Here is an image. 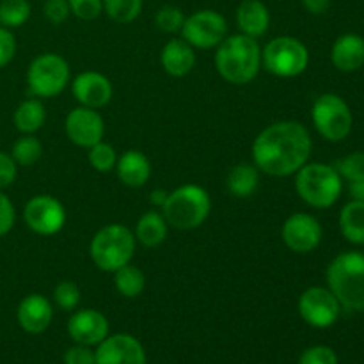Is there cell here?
I'll use <instances>...</instances> for the list:
<instances>
[{
    "label": "cell",
    "instance_id": "cell-6",
    "mask_svg": "<svg viewBox=\"0 0 364 364\" xmlns=\"http://www.w3.org/2000/svg\"><path fill=\"white\" fill-rule=\"evenodd\" d=\"M135 235L123 224H107L96 231L89 244L92 263L103 272H116L132 262L135 252Z\"/></svg>",
    "mask_w": 364,
    "mask_h": 364
},
{
    "label": "cell",
    "instance_id": "cell-22",
    "mask_svg": "<svg viewBox=\"0 0 364 364\" xmlns=\"http://www.w3.org/2000/svg\"><path fill=\"white\" fill-rule=\"evenodd\" d=\"M160 64L171 77H185L196 66L194 46L188 45L183 38L171 39L160 52Z\"/></svg>",
    "mask_w": 364,
    "mask_h": 364
},
{
    "label": "cell",
    "instance_id": "cell-20",
    "mask_svg": "<svg viewBox=\"0 0 364 364\" xmlns=\"http://www.w3.org/2000/svg\"><path fill=\"white\" fill-rule=\"evenodd\" d=\"M237 25L240 34L249 38H262L270 27V11L262 0H242L237 7Z\"/></svg>",
    "mask_w": 364,
    "mask_h": 364
},
{
    "label": "cell",
    "instance_id": "cell-40",
    "mask_svg": "<svg viewBox=\"0 0 364 364\" xmlns=\"http://www.w3.org/2000/svg\"><path fill=\"white\" fill-rule=\"evenodd\" d=\"M64 364H96L95 350L87 345L75 343L73 347L64 352Z\"/></svg>",
    "mask_w": 364,
    "mask_h": 364
},
{
    "label": "cell",
    "instance_id": "cell-9",
    "mask_svg": "<svg viewBox=\"0 0 364 364\" xmlns=\"http://www.w3.org/2000/svg\"><path fill=\"white\" fill-rule=\"evenodd\" d=\"M311 119L316 132L329 142H340L347 139L354 124V116L348 103L334 92H326L315 100Z\"/></svg>",
    "mask_w": 364,
    "mask_h": 364
},
{
    "label": "cell",
    "instance_id": "cell-42",
    "mask_svg": "<svg viewBox=\"0 0 364 364\" xmlns=\"http://www.w3.org/2000/svg\"><path fill=\"white\" fill-rule=\"evenodd\" d=\"M302 6L311 14H323L329 11L331 0H302Z\"/></svg>",
    "mask_w": 364,
    "mask_h": 364
},
{
    "label": "cell",
    "instance_id": "cell-14",
    "mask_svg": "<svg viewBox=\"0 0 364 364\" xmlns=\"http://www.w3.org/2000/svg\"><path fill=\"white\" fill-rule=\"evenodd\" d=\"M64 130H66L68 139L75 146L89 149L103 139L105 123H103V117L100 116L98 110L78 105L66 116Z\"/></svg>",
    "mask_w": 364,
    "mask_h": 364
},
{
    "label": "cell",
    "instance_id": "cell-10",
    "mask_svg": "<svg viewBox=\"0 0 364 364\" xmlns=\"http://www.w3.org/2000/svg\"><path fill=\"white\" fill-rule=\"evenodd\" d=\"M180 32L181 38L194 48H217L228 36V21L217 11L201 9L185 18Z\"/></svg>",
    "mask_w": 364,
    "mask_h": 364
},
{
    "label": "cell",
    "instance_id": "cell-31",
    "mask_svg": "<svg viewBox=\"0 0 364 364\" xmlns=\"http://www.w3.org/2000/svg\"><path fill=\"white\" fill-rule=\"evenodd\" d=\"M87 159L92 169L98 171V173H109V171L116 169V162H117L116 149L103 141H100L98 144L89 148Z\"/></svg>",
    "mask_w": 364,
    "mask_h": 364
},
{
    "label": "cell",
    "instance_id": "cell-33",
    "mask_svg": "<svg viewBox=\"0 0 364 364\" xmlns=\"http://www.w3.org/2000/svg\"><path fill=\"white\" fill-rule=\"evenodd\" d=\"M185 14L176 6H162L155 14V23L166 34H176L185 23Z\"/></svg>",
    "mask_w": 364,
    "mask_h": 364
},
{
    "label": "cell",
    "instance_id": "cell-17",
    "mask_svg": "<svg viewBox=\"0 0 364 364\" xmlns=\"http://www.w3.org/2000/svg\"><path fill=\"white\" fill-rule=\"evenodd\" d=\"M71 92L82 107L98 110L112 100L114 89L105 75L98 71H84L71 82Z\"/></svg>",
    "mask_w": 364,
    "mask_h": 364
},
{
    "label": "cell",
    "instance_id": "cell-35",
    "mask_svg": "<svg viewBox=\"0 0 364 364\" xmlns=\"http://www.w3.org/2000/svg\"><path fill=\"white\" fill-rule=\"evenodd\" d=\"M70 11L78 20L92 21L103 13V0H68Z\"/></svg>",
    "mask_w": 364,
    "mask_h": 364
},
{
    "label": "cell",
    "instance_id": "cell-18",
    "mask_svg": "<svg viewBox=\"0 0 364 364\" xmlns=\"http://www.w3.org/2000/svg\"><path fill=\"white\" fill-rule=\"evenodd\" d=\"M53 318L52 302L39 294H31L18 304L16 320L28 334H41L50 327Z\"/></svg>",
    "mask_w": 364,
    "mask_h": 364
},
{
    "label": "cell",
    "instance_id": "cell-29",
    "mask_svg": "<svg viewBox=\"0 0 364 364\" xmlns=\"http://www.w3.org/2000/svg\"><path fill=\"white\" fill-rule=\"evenodd\" d=\"M32 7L28 0H0V25L6 28H18L31 18Z\"/></svg>",
    "mask_w": 364,
    "mask_h": 364
},
{
    "label": "cell",
    "instance_id": "cell-37",
    "mask_svg": "<svg viewBox=\"0 0 364 364\" xmlns=\"http://www.w3.org/2000/svg\"><path fill=\"white\" fill-rule=\"evenodd\" d=\"M43 14L52 25H63L70 18V4L68 0H45Z\"/></svg>",
    "mask_w": 364,
    "mask_h": 364
},
{
    "label": "cell",
    "instance_id": "cell-30",
    "mask_svg": "<svg viewBox=\"0 0 364 364\" xmlns=\"http://www.w3.org/2000/svg\"><path fill=\"white\" fill-rule=\"evenodd\" d=\"M144 0H103V13L116 23H132L142 13Z\"/></svg>",
    "mask_w": 364,
    "mask_h": 364
},
{
    "label": "cell",
    "instance_id": "cell-43",
    "mask_svg": "<svg viewBox=\"0 0 364 364\" xmlns=\"http://www.w3.org/2000/svg\"><path fill=\"white\" fill-rule=\"evenodd\" d=\"M167 196H169V192L164 191V188H155V191H151V194H149V203H151L155 208H162L164 203L167 201Z\"/></svg>",
    "mask_w": 364,
    "mask_h": 364
},
{
    "label": "cell",
    "instance_id": "cell-32",
    "mask_svg": "<svg viewBox=\"0 0 364 364\" xmlns=\"http://www.w3.org/2000/svg\"><path fill=\"white\" fill-rule=\"evenodd\" d=\"M82 291L77 283L73 281H60L55 288H53V301L59 306L63 311H75L80 304Z\"/></svg>",
    "mask_w": 364,
    "mask_h": 364
},
{
    "label": "cell",
    "instance_id": "cell-8",
    "mask_svg": "<svg viewBox=\"0 0 364 364\" xmlns=\"http://www.w3.org/2000/svg\"><path fill=\"white\" fill-rule=\"evenodd\" d=\"M70 78V64L59 53H41L28 64V92L39 100L59 96L68 87Z\"/></svg>",
    "mask_w": 364,
    "mask_h": 364
},
{
    "label": "cell",
    "instance_id": "cell-2",
    "mask_svg": "<svg viewBox=\"0 0 364 364\" xmlns=\"http://www.w3.org/2000/svg\"><path fill=\"white\" fill-rule=\"evenodd\" d=\"M217 73L226 82L245 85L262 70V48L258 39L245 34L226 36L215 52Z\"/></svg>",
    "mask_w": 364,
    "mask_h": 364
},
{
    "label": "cell",
    "instance_id": "cell-27",
    "mask_svg": "<svg viewBox=\"0 0 364 364\" xmlns=\"http://www.w3.org/2000/svg\"><path fill=\"white\" fill-rule=\"evenodd\" d=\"M114 284L119 295L127 299H135L144 291L146 277L139 267L127 263L114 272Z\"/></svg>",
    "mask_w": 364,
    "mask_h": 364
},
{
    "label": "cell",
    "instance_id": "cell-34",
    "mask_svg": "<svg viewBox=\"0 0 364 364\" xmlns=\"http://www.w3.org/2000/svg\"><path fill=\"white\" fill-rule=\"evenodd\" d=\"M334 169L338 171V174L341 176V180L358 181L364 178V153L363 151H354L350 155H347L345 159L338 160Z\"/></svg>",
    "mask_w": 364,
    "mask_h": 364
},
{
    "label": "cell",
    "instance_id": "cell-39",
    "mask_svg": "<svg viewBox=\"0 0 364 364\" xmlns=\"http://www.w3.org/2000/svg\"><path fill=\"white\" fill-rule=\"evenodd\" d=\"M16 220V210H14L13 201L0 191V237H6L14 226Z\"/></svg>",
    "mask_w": 364,
    "mask_h": 364
},
{
    "label": "cell",
    "instance_id": "cell-36",
    "mask_svg": "<svg viewBox=\"0 0 364 364\" xmlns=\"http://www.w3.org/2000/svg\"><path fill=\"white\" fill-rule=\"evenodd\" d=\"M299 364H338V355L331 347L315 345L302 352Z\"/></svg>",
    "mask_w": 364,
    "mask_h": 364
},
{
    "label": "cell",
    "instance_id": "cell-28",
    "mask_svg": "<svg viewBox=\"0 0 364 364\" xmlns=\"http://www.w3.org/2000/svg\"><path fill=\"white\" fill-rule=\"evenodd\" d=\"M43 144L34 134L21 135L11 148V156L20 167H31L41 159Z\"/></svg>",
    "mask_w": 364,
    "mask_h": 364
},
{
    "label": "cell",
    "instance_id": "cell-5",
    "mask_svg": "<svg viewBox=\"0 0 364 364\" xmlns=\"http://www.w3.org/2000/svg\"><path fill=\"white\" fill-rule=\"evenodd\" d=\"M160 210L171 228L183 231L196 230L208 219L212 199L205 188L188 183L169 192L167 201Z\"/></svg>",
    "mask_w": 364,
    "mask_h": 364
},
{
    "label": "cell",
    "instance_id": "cell-23",
    "mask_svg": "<svg viewBox=\"0 0 364 364\" xmlns=\"http://www.w3.org/2000/svg\"><path fill=\"white\" fill-rule=\"evenodd\" d=\"M167 230H169V224L164 219L162 212L149 210V212L142 213L141 219L137 220L134 235L135 240L144 247H156L167 238Z\"/></svg>",
    "mask_w": 364,
    "mask_h": 364
},
{
    "label": "cell",
    "instance_id": "cell-26",
    "mask_svg": "<svg viewBox=\"0 0 364 364\" xmlns=\"http://www.w3.org/2000/svg\"><path fill=\"white\" fill-rule=\"evenodd\" d=\"M340 231L350 244L364 245V203L352 199L341 208Z\"/></svg>",
    "mask_w": 364,
    "mask_h": 364
},
{
    "label": "cell",
    "instance_id": "cell-19",
    "mask_svg": "<svg viewBox=\"0 0 364 364\" xmlns=\"http://www.w3.org/2000/svg\"><path fill=\"white\" fill-rule=\"evenodd\" d=\"M331 63L338 71L354 73L364 66V38L359 34H343L331 48Z\"/></svg>",
    "mask_w": 364,
    "mask_h": 364
},
{
    "label": "cell",
    "instance_id": "cell-3",
    "mask_svg": "<svg viewBox=\"0 0 364 364\" xmlns=\"http://www.w3.org/2000/svg\"><path fill=\"white\" fill-rule=\"evenodd\" d=\"M327 288L348 313L364 311V252L347 251L329 263Z\"/></svg>",
    "mask_w": 364,
    "mask_h": 364
},
{
    "label": "cell",
    "instance_id": "cell-44",
    "mask_svg": "<svg viewBox=\"0 0 364 364\" xmlns=\"http://www.w3.org/2000/svg\"><path fill=\"white\" fill-rule=\"evenodd\" d=\"M348 191H350V196L354 201L364 203V178L358 181H350V185H348Z\"/></svg>",
    "mask_w": 364,
    "mask_h": 364
},
{
    "label": "cell",
    "instance_id": "cell-24",
    "mask_svg": "<svg viewBox=\"0 0 364 364\" xmlns=\"http://www.w3.org/2000/svg\"><path fill=\"white\" fill-rule=\"evenodd\" d=\"M46 121V110L45 105L39 98H27L14 109L13 123L18 132L23 135L36 134L41 130L43 124Z\"/></svg>",
    "mask_w": 364,
    "mask_h": 364
},
{
    "label": "cell",
    "instance_id": "cell-15",
    "mask_svg": "<svg viewBox=\"0 0 364 364\" xmlns=\"http://www.w3.org/2000/svg\"><path fill=\"white\" fill-rule=\"evenodd\" d=\"M96 364H146L141 341L132 334H109L95 350Z\"/></svg>",
    "mask_w": 364,
    "mask_h": 364
},
{
    "label": "cell",
    "instance_id": "cell-21",
    "mask_svg": "<svg viewBox=\"0 0 364 364\" xmlns=\"http://www.w3.org/2000/svg\"><path fill=\"white\" fill-rule=\"evenodd\" d=\"M117 178L123 185L132 188L144 187L151 176V164L149 159L139 149H128L117 156L116 162Z\"/></svg>",
    "mask_w": 364,
    "mask_h": 364
},
{
    "label": "cell",
    "instance_id": "cell-1",
    "mask_svg": "<svg viewBox=\"0 0 364 364\" xmlns=\"http://www.w3.org/2000/svg\"><path fill=\"white\" fill-rule=\"evenodd\" d=\"M313 141L299 121H277L258 134L252 142V160L269 176H291L311 156Z\"/></svg>",
    "mask_w": 364,
    "mask_h": 364
},
{
    "label": "cell",
    "instance_id": "cell-4",
    "mask_svg": "<svg viewBox=\"0 0 364 364\" xmlns=\"http://www.w3.org/2000/svg\"><path fill=\"white\" fill-rule=\"evenodd\" d=\"M295 191L306 205L326 210L340 199L343 180L334 166L308 162L295 173Z\"/></svg>",
    "mask_w": 364,
    "mask_h": 364
},
{
    "label": "cell",
    "instance_id": "cell-41",
    "mask_svg": "<svg viewBox=\"0 0 364 364\" xmlns=\"http://www.w3.org/2000/svg\"><path fill=\"white\" fill-rule=\"evenodd\" d=\"M18 166L13 160L11 153H6L0 149V191L11 187L16 180Z\"/></svg>",
    "mask_w": 364,
    "mask_h": 364
},
{
    "label": "cell",
    "instance_id": "cell-7",
    "mask_svg": "<svg viewBox=\"0 0 364 364\" xmlns=\"http://www.w3.org/2000/svg\"><path fill=\"white\" fill-rule=\"evenodd\" d=\"M309 64L308 46L294 36L270 39L262 48V66L279 78L299 77Z\"/></svg>",
    "mask_w": 364,
    "mask_h": 364
},
{
    "label": "cell",
    "instance_id": "cell-16",
    "mask_svg": "<svg viewBox=\"0 0 364 364\" xmlns=\"http://www.w3.org/2000/svg\"><path fill=\"white\" fill-rule=\"evenodd\" d=\"M68 334L75 343L98 347L109 336V320L96 309H78L68 320Z\"/></svg>",
    "mask_w": 364,
    "mask_h": 364
},
{
    "label": "cell",
    "instance_id": "cell-25",
    "mask_svg": "<svg viewBox=\"0 0 364 364\" xmlns=\"http://www.w3.org/2000/svg\"><path fill=\"white\" fill-rule=\"evenodd\" d=\"M259 183V173L258 167L255 164H238V166L231 167L228 173V191L235 196V198L245 199L252 196L258 188Z\"/></svg>",
    "mask_w": 364,
    "mask_h": 364
},
{
    "label": "cell",
    "instance_id": "cell-13",
    "mask_svg": "<svg viewBox=\"0 0 364 364\" xmlns=\"http://www.w3.org/2000/svg\"><path fill=\"white\" fill-rule=\"evenodd\" d=\"M284 245L297 255L315 251L323 238L322 224L309 213H294L288 217L281 230Z\"/></svg>",
    "mask_w": 364,
    "mask_h": 364
},
{
    "label": "cell",
    "instance_id": "cell-11",
    "mask_svg": "<svg viewBox=\"0 0 364 364\" xmlns=\"http://www.w3.org/2000/svg\"><path fill=\"white\" fill-rule=\"evenodd\" d=\"M299 315L308 326L327 329L341 315V306L329 288L311 287L299 297Z\"/></svg>",
    "mask_w": 364,
    "mask_h": 364
},
{
    "label": "cell",
    "instance_id": "cell-38",
    "mask_svg": "<svg viewBox=\"0 0 364 364\" xmlns=\"http://www.w3.org/2000/svg\"><path fill=\"white\" fill-rule=\"evenodd\" d=\"M16 55V38L13 31L0 25V70L6 68Z\"/></svg>",
    "mask_w": 364,
    "mask_h": 364
},
{
    "label": "cell",
    "instance_id": "cell-12",
    "mask_svg": "<svg viewBox=\"0 0 364 364\" xmlns=\"http://www.w3.org/2000/svg\"><path fill=\"white\" fill-rule=\"evenodd\" d=\"M23 220L27 228L34 233L50 237L59 233L66 224V210L63 203L52 196H34L28 199L23 208Z\"/></svg>",
    "mask_w": 364,
    "mask_h": 364
}]
</instances>
